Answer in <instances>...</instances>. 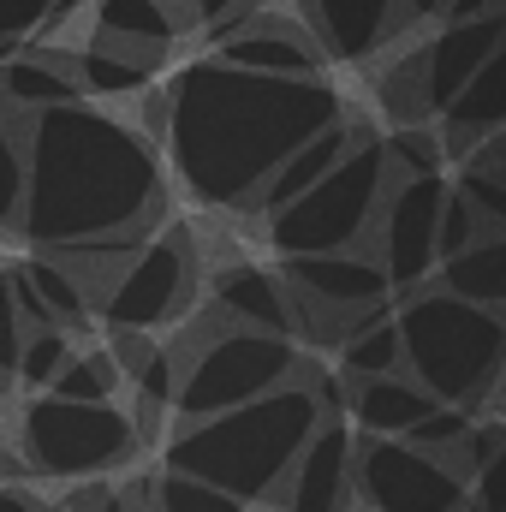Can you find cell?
Segmentation results:
<instances>
[{"label": "cell", "mask_w": 506, "mask_h": 512, "mask_svg": "<svg viewBox=\"0 0 506 512\" xmlns=\"http://www.w3.org/2000/svg\"><path fill=\"white\" fill-rule=\"evenodd\" d=\"M358 495L370 512H459L465 471L405 435H370L358 441Z\"/></svg>", "instance_id": "8"}, {"label": "cell", "mask_w": 506, "mask_h": 512, "mask_svg": "<svg viewBox=\"0 0 506 512\" xmlns=\"http://www.w3.org/2000/svg\"><path fill=\"white\" fill-rule=\"evenodd\" d=\"M48 0H0V54H12L30 30H42Z\"/></svg>", "instance_id": "33"}, {"label": "cell", "mask_w": 506, "mask_h": 512, "mask_svg": "<svg viewBox=\"0 0 506 512\" xmlns=\"http://www.w3.org/2000/svg\"><path fill=\"white\" fill-rule=\"evenodd\" d=\"M18 274L30 280V292L48 304V316H54L60 328H72V322L84 328V316H90V292L78 286V268H72V262H60V256L42 251V256H30Z\"/></svg>", "instance_id": "25"}, {"label": "cell", "mask_w": 506, "mask_h": 512, "mask_svg": "<svg viewBox=\"0 0 506 512\" xmlns=\"http://www.w3.org/2000/svg\"><path fill=\"white\" fill-rule=\"evenodd\" d=\"M435 274H441V286H447L453 298H471V304L501 310V298H506V233H501V227L477 233L465 251L441 256V262H435Z\"/></svg>", "instance_id": "21"}, {"label": "cell", "mask_w": 506, "mask_h": 512, "mask_svg": "<svg viewBox=\"0 0 506 512\" xmlns=\"http://www.w3.org/2000/svg\"><path fill=\"white\" fill-rule=\"evenodd\" d=\"M185 292H191V251H185L179 233H161V239L137 245V256L102 286V310H108L114 328L149 334V328L179 316Z\"/></svg>", "instance_id": "10"}, {"label": "cell", "mask_w": 506, "mask_h": 512, "mask_svg": "<svg viewBox=\"0 0 506 512\" xmlns=\"http://www.w3.org/2000/svg\"><path fill=\"white\" fill-rule=\"evenodd\" d=\"M387 155V173H441V143L429 131H399L381 143Z\"/></svg>", "instance_id": "32"}, {"label": "cell", "mask_w": 506, "mask_h": 512, "mask_svg": "<svg viewBox=\"0 0 506 512\" xmlns=\"http://www.w3.org/2000/svg\"><path fill=\"white\" fill-rule=\"evenodd\" d=\"M477 233H489V227H483V215H477V209H471L453 185H447L441 215H435V262H441V256H453V251H465Z\"/></svg>", "instance_id": "31"}, {"label": "cell", "mask_w": 506, "mask_h": 512, "mask_svg": "<svg viewBox=\"0 0 506 512\" xmlns=\"http://www.w3.org/2000/svg\"><path fill=\"white\" fill-rule=\"evenodd\" d=\"M334 120L340 96L322 78H274L227 60L185 66L155 108L173 173L209 209H251L268 167Z\"/></svg>", "instance_id": "2"}, {"label": "cell", "mask_w": 506, "mask_h": 512, "mask_svg": "<svg viewBox=\"0 0 506 512\" xmlns=\"http://www.w3.org/2000/svg\"><path fill=\"white\" fill-rule=\"evenodd\" d=\"M310 30L322 36V48L334 60H364L387 42V30L399 24V0H304Z\"/></svg>", "instance_id": "15"}, {"label": "cell", "mask_w": 506, "mask_h": 512, "mask_svg": "<svg viewBox=\"0 0 506 512\" xmlns=\"http://www.w3.org/2000/svg\"><path fill=\"white\" fill-rule=\"evenodd\" d=\"M447 179L441 173H393L381 191V274L393 292H411L435 274V215H441Z\"/></svg>", "instance_id": "9"}, {"label": "cell", "mask_w": 506, "mask_h": 512, "mask_svg": "<svg viewBox=\"0 0 506 512\" xmlns=\"http://www.w3.org/2000/svg\"><path fill=\"white\" fill-rule=\"evenodd\" d=\"M0 477H6V441H0Z\"/></svg>", "instance_id": "40"}, {"label": "cell", "mask_w": 506, "mask_h": 512, "mask_svg": "<svg viewBox=\"0 0 506 512\" xmlns=\"http://www.w3.org/2000/svg\"><path fill=\"white\" fill-rule=\"evenodd\" d=\"M387 155L370 137H352L346 155L292 203L268 215V245L280 256H310V251H346L376 227L381 191H387Z\"/></svg>", "instance_id": "5"}, {"label": "cell", "mask_w": 506, "mask_h": 512, "mask_svg": "<svg viewBox=\"0 0 506 512\" xmlns=\"http://www.w3.org/2000/svg\"><path fill=\"white\" fill-rule=\"evenodd\" d=\"M24 209V114L0 102V227H18Z\"/></svg>", "instance_id": "28"}, {"label": "cell", "mask_w": 506, "mask_h": 512, "mask_svg": "<svg viewBox=\"0 0 506 512\" xmlns=\"http://www.w3.org/2000/svg\"><path fill=\"white\" fill-rule=\"evenodd\" d=\"M84 512H131V501L120 495V489H96V495H90V507H84Z\"/></svg>", "instance_id": "37"}, {"label": "cell", "mask_w": 506, "mask_h": 512, "mask_svg": "<svg viewBox=\"0 0 506 512\" xmlns=\"http://www.w3.org/2000/svg\"><path fill=\"white\" fill-rule=\"evenodd\" d=\"M292 376H298L292 334H268V328H245V322H239V328L209 334V340L191 352L185 376L173 382V405H179V417L191 423V417L227 411V405H239V399H256V393L292 382Z\"/></svg>", "instance_id": "7"}, {"label": "cell", "mask_w": 506, "mask_h": 512, "mask_svg": "<svg viewBox=\"0 0 506 512\" xmlns=\"http://www.w3.org/2000/svg\"><path fill=\"white\" fill-rule=\"evenodd\" d=\"M239 512H245V507H239Z\"/></svg>", "instance_id": "41"}, {"label": "cell", "mask_w": 506, "mask_h": 512, "mask_svg": "<svg viewBox=\"0 0 506 512\" xmlns=\"http://www.w3.org/2000/svg\"><path fill=\"white\" fill-rule=\"evenodd\" d=\"M346 417H352V429H364V435H405L429 405H435V393L429 387H417L411 376H399V370H387V376H346Z\"/></svg>", "instance_id": "16"}, {"label": "cell", "mask_w": 506, "mask_h": 512, "mask_svg": "<svg viewBox=\"0 0 506 512\" xmlns=\"http://www.w3.org/2000/svg\"><path fill=\"white\" fill-rule=\"evenodd\" d=\"M501 0H447L441 6V18H477V12H495Z\"/></svg>", "instance_id": "36"}, {"label": "cell", "mask_w": 506, "mask_h": 512, "mask_svg": "<svg viewBox=\"0 0 506 512\" xmlns=\"http://www.w3.org/2000/svg\"><path fill=\"white\" fill-rule=\"evenodd\" d=\"M322 417L328 411H322L316 387L280 382L268 393H256V399L227 405V411L191 417L167 441V465L227 489L233 501H268Z\"/></svg>", "instance_id": "3"}, {"label": "cell", "mask_w": 506, "mask_h": 512, "mask_svg": "<svg viewBox=\"0 0 506 512\" xmlns=\"http://www.w3.org/2000/svg\"><path fill=\"white\" fill-rule=\"evenodd\" d=\"M114 387H120V364L108 352H78L72 346V358L54 370V382L42 387V393H60V399H114Z\"/></svg>", "instance_id": "26"}, {"label": "cell", "mask_w": 506, "mask_h": 512, "mask_svg": "<svg viewBox=\"0 0 506 512\" xmlns=\"http://www.w3.org/2000/svg\"><path fill=\"white\" fill-rule=\"evenodd\" d=\"M18 346H24V316L12 304V280L0 274V387L12 382V370H18Z\"/></svg>", "instance_id": "34"}, {"label": "cell", "mask_w": 506, "mask_h": 512, "mask_svg": "<svg viewBox=\"0 0 506 512\" xmlns=\"http://www.w3.org/2000/svg\"><path fill=\"white\" fill-rule=\"evenodd\" d=\"M131 387H137V405H143V417H155V411H167L173 405V352H161V346H143V358L126 370Z\"/></svg>", "instance_id": "30"}, {"label": "cell", "mask_w": 506, "mask_h": 512, "mask_svg": "<svg viewBox=\"0 0 506 512\" xmlns=\"http://www.w3.org/2000/svg\"><path fill=\"white\" fill-rule=\"evenodd\" d=\"M72 96H84L72 54H60V48H12L6 54V66H0V102L6 108L36 114V108L72 102Z\"/></svg>", "instance_id": "18"}, {"label": "cell", "mask_w": 506, "mask_h": 512, "mask_svg": "<svg viewBox=\"0 0 506 512\" xmlns=\"http://www.w3.org/2000/svg\"><path fill=\"white\" fill-rule=\"evenodd\" d=\"M161 215V149L149 131L72 96L24 114L18 227L48 256H126Z\"/></svg>", "instance_id": "1"}, {"label": "cell", "mask_w": 506, "mask_h": 512, "mask_svg": "<svg viewBox=\"0 0 506 512\" xmlns=\"http://www.w3.org/2000/svg\"><path fill=\"white\" fill-rule=\"evenodd\" d=\"M18 441H24V459L42 477H102V471L126 465L131 453H137L143 429L114 399H60V393H42V399L24 405Z\"/></svg>", "instance_id": "6"}, {"label": "cell", "mask_w": 506, "mask_h": 512, "mask_svg": "<svg viewBox=\"0 0 506 512\" xmlns=\"http://www.w3.org/2000/svg\"><path fill=\"white\" fill-rule=\"evenodd\" d=\"M256 0H197V18L203 24H215V18H227V12H251Z\"/></svg>", "instance_id": "35"}, {"label": "cell", "mask_w": 506, "mask_h": 512, "mask_svg": "<svg viewBox=\"0 0 506 512\" xmlns=\"http://www.w3.org/2000/svg\"><path fill=\"white\" fill-rule=\"evenodd\" d=\"M239 507L245 501H233L227 489H215V483H203L191 471H173V465L155 483V512H239Z\"/></svg>", "instance_id": "29"}, {"label": "cell", "mask_w": 506, "mask_h": 512, "mask_svg": "<svg viewBox=\"0 0 506 512\" xmlns=\"http://www.w3.org/2000/svg\"><path fill=\"white\" fill-rule=\"evenodd\" d=\"M286 292L322 316H334V334H346L364 310L387 304V274H381L376 256H364L358 245L346 251H310V256H286Z\"/></svg>", "instance_id": "11"}, {"label": "cell", "mask_w": 506, "mask_h": 512, "mask_svg": "<svg viewBox=\"0 0 506 512\" xmlns=\"http://www.w3.org/2000/svg\"><path fill=\"white\" fill-rule=\"evenodd\" d=\"M66 358H72V334H66L60 322H48V328H24V346H18V370H12V382H24L30 393H42Z\"/></svg>", "instance_id": "27"}, {"label": "cell", "mask_w": 506, "mask_h": 512, "mask_svg": "<svg viewBox=\"0 0 506 512\" xmlns=\"http://www.w3.org/2000/svg\"><path fill=\"white\" fill-rule=\"evenodd\" d=\"M340 364H346V376H387V370H399V328H393V304H381V310H364L346 334H340Z\"/></svg>", "instance_id": "24"}, {"label": "cell", "mask_w": 506, "mask_h": 512, "mask_svg": "<svg viewBox=\"0 0 506 512\" xmlns=\"http://www.w3.org/2000/svg\"><path fill=\"white\" fill-rule=\"evenodd\" d=\"M483 131H501V54L483 60V66L441 102V137H447V149L465 155Z\"/></svg>", "instance_id": "22"}, {"label": "cell", "mask_w": 506, "mask_h": 512, "mask_svg": "<svg viewBox=\"0 0 506 512\" xmlns=\"http://www.w3.org/2000/svg\"><path fill=\"white\" fill-rule=\"evenodd\" d=\"M96 42H114V48L161 60L179 42L173 0H96Z\"/></svg>", "instance_id": "20"}, {"label": "cell", "mask_w": 506, "mask_h": 512, "mask_svg": "<svg viewBox=\"0 0 506 512\" xmlns=\"http://www.w3.org/2000/svg\"><path fill=\"white\" fill-rule=\"evenodd\" d=\"M399 370H411V382L429 387L447 405H483L495 393L501 376V352H506V322L501 310L453 298L447 286H417L399 310Z\"/></svg>", "instance_id": "4"}, {"label": "cell", "mask_w": 506, "mask_h": 512, "mask_svg": "<svg viewBox=\"0 0 506 512\" xmlns=\"http://www.w3.org/2000/svg\"><path fill=\"white\" fill-rule=\"evenodd\" d=\"M155 54H131V48H114V42H90L72 54V72L90 96H143L155 84Z\"/></svg>", "instance_id": "23"}, {"label": "cell", "mask_w": 506, "mask_h": 512, "mask_svg": "<svg viewBox=\"0 0 506 512\" xmlns=\"http://www.w3.org/2000/svg\"><path fill=\"white\" fill-rule=\"evenodd\" d=\"M286 512H352L358 501V429L340 417H322L298 459L280 477Z\"/></svg>", "instance_id": "12"}, {"label": "cell", "mask_w": 506, "mask_h": 512, "mask_svg": "<svg viewBox=\"0 0 506 512\" xmlns=\"http://www.w3.org/2000/svg\"><path fill=\"white\" fill-rule=\"evenodd\" d=\"M215 48H221L215 60L245 66V72L316 78V48H310V36H304V30H292V24H286V18H274V12H251V18H245V30L221 36Z\"/></svg>", "instance_id": "14"}, {"label": "cell", "mask_w": 506, "mask_h": 512, "mask_svg": "<svg viewBox=\"0 0 506 512\" xmlns=\"http://www.w3.org/2000/svg\"><path fill=\"white\" fill-rule=\"evenodd\" d=\"M441 6H447V0H399V18H411V24H417V18H441Z\"/></svg>", "instance_id": "38"}, {"label": "cell", "mask_w": 506, "mask_h": 512, "mask_svg": "<svg viewBox=\"0 0 506 512\" xmlns=\"http://www.w3.org/2000/svg\"><path fill=\"white\" fill-rule=\"evenodd\" d=\"M501 30H506V12H477V18H447L435 30V42L417 54V108L423 114H441V102L483 66L501 54Z\"/></svg>", "instance_id": "13"}, {"label": "cell", "mask_w": 506, "mask_h": 512, "mask_svg": "<svg viewBox=\"0 0 506 512\" xmlns=\"http://www.w3.org/2000/svg\"><path fill=\"white\" fill-rule=\"evenodd\" d=\"M215 304L245 328H268V334L298 328V298L286 292V280L268 268H251V262H233L227 274H215Z\"/></svg>", "instance_id": "17"}, {"label": "cell", "mask_w": 506, "mask_h": 512, "mask_svg": "<svg viewBox=\"0 0 506 512\" xmlns=\"http://www.w3.org/2000/svg\"><path fill=\"white\" fill-rule=\"evenodd\" d=\"M358 131L346 126V120H334V126H322V131H310L304 143H292L274 167H268V179L256 185V197H251V209H262V215H274L280 203H292L298 191H310L340 155H346V143H352Z\"/></svg>", "instance_id": "19"}, {"label": "cell", "mask_w": 506, "mask_h": 512, "mask_svg": "<svg viewBox=\"0 0 506 512\" xmlns=\"http://www.w3.org/2000/svg\"><path fill=\"white\" fill-rule=\"evenodd\" d=\"M0 512H42V507H36V495H24V489H0Z\"/></svg>", "instance_id": "39"}]
</instances>
